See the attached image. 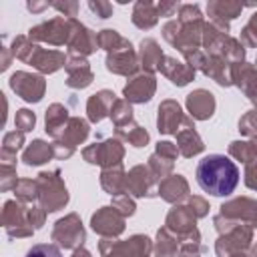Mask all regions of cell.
Here are the masks:
<instances>
[{"mask_svg": "<svg viewBox=\"0 0 257 257\" xmlns=\"http://www.w3.org/2000/svg\"><path fill=\"white\" fill-rule=\"evenodd\" d=\"M100 187L110 197H118L126 193V173L122 169V163L100 171Z\"/></svg>", "mask_w": 257, "mask_h": 257, "instance_id": "obj_30", "label": "cell"}, {"mask_svg": "<svg viewBox=\"0 0 257 257\" xmlns=\"http://www.w3.org/2000/svg\"><path fill=\"white\" fill-rule=\"evenodd\" d=\"M88 8L98 16V18H108L112 16V4L106 0H88Z\"/></svg>", "mask_w": 257, "mask_h": 257, "instance_id": "obj_53", "label": "cell"}, {"mask_svg": "<svg viewBox=\"0 0 257 257\" xmlns=\"http://www.w3.org/2000/svg\"><path fill=\"white\" fill-rule=\"evenodd\" d=\"M159 181L151 173L147 165H135L126 173V195L131 197H151L155 195L153 189Z\"/></svg>", "mask_w": 257, "mask_h": 257, "instance_id": "obj_18", "label": "cell"}, {"mask_svg": "<svg viewBox=\"0 0 257 257\" xmlns=\"http://www.w3.org/2000/svg\"><path fill=\"white\" fill-rule=\"evenodd\" d=\"M187 207L193 211V215H195L197 219H201V217H207V215H209V203H207L203 197H199V195L189 197V199H187Z\"/></svg>", "mask_w": 257, "mask_h": 257, "instance_id": "obj_50", "label": "cell"}, {"mask_svg": "<svg viewBox=\"0 0 257 257\" xmlns=\"http://www.w3.org/2000/svg\"><path fill=\"white\" fill-rule=\"evenodd\" d=\"M165 227L179 239V243H201V233L197 229V217L187 205H173V209L167 213Z\"/></svg>", "mask_w": 257, "mask_h": 257, "instance_id": "obj_5", "label": "cell"}, {"mask_svg": "<svg viewBox=\"0 0 257 257\" xmlns=\"http://www.w3.org/2000/svg\"><path fill=\"white\" fill-rule=\"evenodd\" d=\"M239 42L245 48H257V12L249 18V22L241 28V38Z\"/></svg>", "mask_w": 257, "mask_h": 257, "instance_id": "obj_44", "label": "cell"}, {"mask_svg": "<svg viewBox=\"0 0 257 257\" xmlns=\"http://www.w3.org/2000/svg\"><path fill=\"white\" fill-rule=\"evenodd\" d=\"M12 191L16 195V201H22V203L38 201V183H36V179H18V183Z\"/></svg>", "mask_w": 257, "mask_h": 257, "instance_id": "obj_39", "label": "cell"}, {"mask_svg": "<svg viewBox=\"0 0 257 257\" xmlns=\"http://www.w3.org/2000/svg\"><path fill=\"white\" fill-rule=\"evenodd\" d=\"M185 106L193 120H207L213 116V112L217 108V100H215L213 92H209L205 88H197L187 94Z\"/></svg>", "mask_w": 257, "mask_h": 257, "instance_id": "obj_21", "label": "cell"}, {"mask_svg": "<svg viewBox=\"0 0 257 257\" xmlns=\"http://www.w3.org/2000/svg\"><path fill=\"white\" fill-rule=\"evenodd\" d=\"M251 257H257V243H255L253 249H251Z\"/></svg>", "mask_w": 257, "mask_h": 257, "instance_id": "obj_61", "label": "cell"}, {"mask_svg": "<svg viewBox=\"0 0 257 257\" xmlns=\"http://www.w3.org/2000/svg\"><path fill=\"white\" fill-rule=\"evenodd\" d=\"M231 80L257 108V66L249 62H237L231 68Z\"/></svg>", "mask_w": 257, "mask_h": 257, "instance_id": "obj_22", "label": "cell"}, {"mask_svg": "<svg viewBox=\"0 0 257 257\" xmlns=\"http://www.w3.org/2000/svg\"><path fill=\"white\" fill-rule=\"evenodd\" d=\"M100 257H110V255H100Z\"/></svg>", "mask_w": 257, "mask_h": 257, "instance_id": "obj_62", "label": "cell"}, {"mask_svg": "<svg viewBox=\"0 0 257 257\" xmlns=\"http://www.w3.org/2000/svg\"><path fill=\"white\" fill-rule=\"evenodd\" d=\"M64 70H66V86L68 88L80 90V88L90 86L94 80V72H92V68L84 56H72L70 54Z\"/></svg>", "mask_w": 257, "mask_h": 257, "instance_id": "obj_19", "label": "cell"}, {"mask_svg": "<svg viewBox=\"0 0 257 257\" xmlns=\"http://www.w3.org/2000/svg\"><path fill=\"white\" fill-rule=\"evenodd\" d=\"M50 239L62 249H72L74 251V249L82 247V243L86 241V231H84V225H82L80 217L76 213H68L62 219H58L52 227Z\"/></svg>", "mask_w": 257, "mask_h": 257, "instance_id": "obj_7", "label": "cell"}, {"mask_svg": "<svg viewBox=\"0 0 257 257\" xmlns=\"http://www.w3.org/2000/svg\"><path fill=\"white\" fill-rule=\"evenodd\" d=\"M70 257H92V255H90V251H88V249L78 247V249H74V251H72V255H70Z\"/></svg>", "mask_w": 257, "mask_h": 257, "instance_id": "obj_60", "label": "cell"}, {"mask_svg": "<svg viewBox=\"0 0 257 257\" xmlns=\"http://www.w3.org/2000/svg\"><path fill=\"white\" fill-rule=\"evenodd\" d=\"M116 102V96L112 90L102 88L88 96L86 100V116L90 122H100L104 116H110V108Z\"/></svg>", "mask_w": 257, "mask_h": 257, "instance_id": "obj_26", "label": "cell"}, {"mask_svg": "<svg viewBox=\"0 0 257 257\" xmlns=\"http://www.w3.org/2000/svg\"><path fill=\"white\" fill-rule=\"evenodd\" d=\"M24 147V133L22 131H8L4 137H2V151L0 155H10V157H16V153Z\"/></svg>", "mask_w": 257, "mask_h": 257, "instance_id": "obj_42", "label": "cell"}, {"mask_svg": "<svg viewBox=\"0 0 257 257\" xmlns=\"http://www.w3.org/2000/svg\"><path fill=\"white\" fill-rule=\"evenodd\" d=\"M147 167L151 169V173L155 175V179H157V181H163V179H167L169 175H173V167H175V161H171V159H165V157H161V155L153 153V155L149 157V163H147Z\"/></svg>", "mask_w": 257, "mask_h": 257, "instance_id": "obj_38", "label": "cell"}, {"mask_svg": "<svg viewBox=\"0 0 257 257\" xmlns=\"http://www.w3.org/2000/svg\"><path fill=\"white\" fill-rule=\"evenodd\" d=\"M155 90H157L155 74L139 72V74L128 78V82L122 88V96L131 104H145V102H149L155 96Z\"/></svg>", "mask_w": 257, "mask_h": 257, "instance_id": "obj_16", "label": "cell"}, {"mask_svg": "<svg viewBox=\"0 0 257 257\" xmlns=\"http://www.w3.org/2000/svg\"><path fill=\"white\" fill-rule=\"evenodd\" d=\"M96 38H98V48L106 50V52H112L116 48H120L122 44H126V38L120 36L116 30L112 28H104L100 32H96Z\"/></svg>", "mask_w": 257, "mask_h": 257, "instance_id": "obj_40", "label": "cell"}, {"mask_svg": "<svg viewBox=\"0 0 257 257\" xmlns=\"http://www.w3.org/2000/svg\"><path fill=\"white\" fill-rule=\"evenodd\" d=\"M36 124V114L30 110V108H18L16 110V116H14V126L22 133H28L32 131Z\"/></svg>", "mask_w": 257, "mask_h": 257, "instance_id": "obj_46", "label": "cell"}, {"mask_svg": "<svg viewBox=\"0 0 257 257\" xmlns=\"http://www.w3.org/2000/svg\"><path fill=\"white\" fill-rule=\"evenodd\" d=\"M229 155L235 161H241L245 165L257 161V135L255 137H249L245 141H233L229 145Z\"/></svg>", "mask_w": 257, "mask_h": 257, "instance_id": "obj_35", "label": "cell"}, {"mask_svg": "<svg viewBox=\"0 0 257 257\" xmlns=\"http://www.w3.org/2000/svg\"><path fill=\"white\" fill-rule=\"evenodd\" d=\"M110 120L114 128H120L128 122H133V104L124 98H116V102L110 108Z\"/></svg>", "mask_w": 257, "mask_h": 257, "instance_id": "obj_37", "label": "cell"}, {"mask_svg": "<svg viewBox=\"0 0 257 257\" xmlns=\"http://www.w3.org/2000/svg\"><path fill=\"white\" fill-rule=\"evenodd\" d=\"M18 183V177H16V167L12 165H0V191H10L14 189Z\"/></svg>", "mask_w": 257, "mask_h": 257, "instance_id": "obj_49", "label": "cell"}, {"mask_svg": "<svg viewBox=\"0 0 257 257\" xmlns=\"http://www.w3.org/2000/svg\"><path fill=\"white\" fill-rule=\"evenodd\" d=\"M231 68L233 64L229 60H225L223 56H207V66L203 70L205 76H209L211 80H215L219 86H231Z\"/></svg>", "mask_w": 257, "mask_h": 257, "instance_id": "obj_32", "label": "cell"}, {"mask_svg": "<svg viewBox=\"0 0 257 257\" xmlns=\"http://www.w3.org/2000/svg\"><path fill=\"white\" fill-rule=\"evenodd\" d=\"M177 139V149H179V155L185 157V159H191V157H197L205 151V145H203V139L199 137V133L195 131V120L191 116H187L183 128L175 135Z\"/></svg>", "mask_w": 257, "mask_h": 257, "instance_id": "obj_25", "label": "cell"}, {"mask_svg": "<svg viewBox=\"0 0 257 257\" xmlns=\"http://www.w3.org/2000/svg\"><path fill=\"white\" fill-rule=\"evenodd\" d=\"M50 6H52V8H56V10L60 12V16H64V18H74V16L78 14V8H80V4H78L76 0H64V2H50Z\"/></svg>", "mask_w": 257, "mask_h": 257, "instance_id": "obj_51", "label": "cell"}, {"mask_svg": "<svg viewBox=\"0 0 257 257\" xmlns=\"http://www.w3.org/2000/svg\"><path fill=\"white\" fill-rule=\"evenodd\" d=\"M10 56H12V52H10V48H6V46H2V64H0V70H6V68L10 66Z\"/></svg>", "mask_w": 257, "mask_h": 257, "instance_id": "obj_59", "label": "cell"}, {"mask_svg": "<svg viewBox=\"0 0 257 257\" xmlns=\"http://www.w3.org/2000/svg\"><path fill=\"white\" fill-rule=\"evenodd\" d=\"M243 177H245V185H247L249 189L257 191V161L245 165V173H243Z\"/></svg>", "mask_w": 257, "mask_h": 257, "instance_id": "obj_56", "label": "cell"}, {"mask_svg": "<svg viewBox=\"0 0 257 257\" xmlns=\"http://www.w3.org/2000/svg\"><path fill=\"white\" fill-rule=\"evenodd\" d=\"M8 84L16 92V96H20L26 102H40L44 92H46L44 76L42 74H34V72H26V70H16L10 76Z\"/></svg>", "mask_w": 257, "mask_h": 257, "instance_id": "obj_12", "label": "cell"}, {"mask_svg": "<svg viewBox=\"0 0 257 257\" xmlns=\"http://www.w3.org/2000/svg\"><path fill=\"white\" fill-rule=\"evenodd\" d=\"M48 6H50V2H34V0L26 4V8H28L30 12H42V10L48 8Z\"/></svg>", "mask_w": 257, "mask_h": 257, "instance_id": "obj_58", "label": "cell"}, {"mask_svg": "<svg viewBox=\"0 0 257 257\" xmlns=\"http://www.w3.org/2000/svg\"><path fill=\"white\" fill-rule=\"evenodd\" d=\"M245 8L243 2H237V0H211L207 4V14H209V22L225 28L229 32V24L231 20H235L241 10Z\"/></svg>", "mask_w": 257, "mask_h": 257, "instance_id": "obj_23", "label": "cell"}, {"mask_svg": "<svg viewBox=\"0 0 257 257\" xmlns=\"http://www.w3.org/2000/svg\"><path fill=\"white\" fill-rule=\"evenodd\" d=\"M28 219H30V225L34 229H40L46 221V211L38 205V207H28Z\"/></svg>", "mask_w": 257, "mask_h": 257, "instance_id": "obj_54", "label": "cell"}, {"mask_svg": "<svg viewBox=\"0 0 257 257\" xmlns=\"http://www.w3.org/2000/svg\"><path fill=\"white\" fill-rule=\"evenodd\" d=\"M181 4L179 2H173V0H161L157 2V10H159V16H175L179 12Z\"/></svg>", "mask_w": 257, "mask_h": 257, "instance_id": "obj_55", "label": "cell"}, {"mask_svg": "<svg viewBox=\"0 0 257 257\" xmlns=\"http://www.w3.org/2000/svg\"><path fill=\"white\" fill-rule=\"evenodd\" d=\"M195 177L199 187L213 197H227L239 185V169L225 155H207L197 163Z\"/></svg>", "mask_w": 257, "mask_h": 257, "instance_id": "obj_1", "label": "cell"}, {"mask_svg": "<svg viewBox=\"0 0 257 257\" xmlns=\"http://www.w3.org/2000/svg\"><path fill=\"white\" fill-rule=\"evenodd\" d=\"M255 66H257V58H255Z\"/></svg>", "mask_w": 257, "mask_h": 257, "instance_id": "obj_63", "label": "cell"}, {"mask_svg": "<svg viewBox=\"0 0 257 257\" xmlns=\"http://www.w3.org/2000/svg\"><path fill=\"white\" fill-rule=\"evenodd\" d=\"M114 137L120 139V141H124V143H128V145H133V147H137V149H141V147H145L149 143L147 128H143L135 120L128 122V124H124V126H120V128H114Z\"/></svg>", "mask_w": 257, "mask_h": 257, "instance_id": "obj_36", "label": "cell"}, {"mask_svg": "<svg viewBox=\"0 0 257 257\" xmlns=\"http://www.w3.org/2000/svg\"><path fill=\"white\" fill-rule=\"evenodd\" d=\"M34 48H36V44H34L28 36L20 34V36H16V38L12 40L10 52H12V58H18V60H22V62H28V58H30L32 52H34Z\"/></svg>", "mask_w": 257, "mask_h": 257, "instance_id": "obj_41", "label": "cell"}, {"mask_svg": "<svg viewBox=\"0 0 257 257\" xmlns=\"http://www.w3.org/2000/svg\"><path fill=\"white\" fill-rule=\"evenodd\" d=\"M110 207H114L124 219L126 217H131V215H135V211H137V205H135V201H133V197L131 195H118V197H112V203H110Z\"/></svg>", "mask_w": 257, "mask_h": 257, "instance_id": "obj_48", "label": "cell"}, {"mask_svg": "<svg viewBox=\"0 0 257 257\" xmlns=\"http://www.w3.org/2000/svg\"><path fill=\"white\" fill-rule=\"evenodd\" d=\"M38 183V205L46 213H54L66 207L68 203V189L64 185V179L60 177V171H42L36 177Z\"/></svg>", "mask_w": 257, "mask_h": 257, "instance_id": "obj_4", "label": "cell"}, {"mask_svg": "<svg viewBox=\"0 0 257 257\" xmlns=\"http://www.w3.org/2000/svg\"><path fill=\"white\" fill-rule=\"evenodd\" d=\"M82 157L90 165H98L102 169H108V167H114V165L122 163L124 145L116 137L114 139H104V141H98V143H92V145L84 147Z\"/></svg>", "mask_w": 257, "mask_h": 257, "instance_id": "obj_10", "label": "cell"}, {"mask_svg": "<svg viewBox=\"0 0 257 257\" xmlns=\"http://www.w3.org/2000/svg\"><path fill=\"white\" fill-rule=\"evenodd\" d=\"M68 120H70L68 108L64 104H60V102H52L44 112V131L48 133V137H52L56 141L62 135V131L68 124Z\"/></svg>", "mask_w": 257, "mask_h": 257, "instance_id": "obj_29", "label": "cell"}, {"mask_svg": "<svg viewBox=\"0 0 257 257\" xmlns=\"http://www.w3.org/2000/svg\"><path fill=\"white\" fill-rule=\"evenodd\" d=\"M88 133H90V126H88V122L84 118L70 116L68 124L62 131V135L52 143L54 159H68V157H72L76 147L82 145L88 139Z\"/></svg>", "mask_w": 257, "mask_h": 257, "instance_id": "obj_8", "label": "cell"}, {"mask_svg": "<svg viewBox=\"0 0 257 257\" xmlns=\"http://www.w3.org/2000/svg\"><path fill=\"white\" fill-rule=\"evenodd\" d=\"M133 24L141 30H149L159 22V10L157 4L151 0H139L133 6V16H131Z\"/></svg>", "mask_w": 257, "mask_h": 257, "instance_id": "obj_31", "label": "cell"}, {"mask_svg": "<svg viewBox=\"0 0 257 257\" xmlns=\"http://www.w3.org/2000/svg\"><path fill=\"white\" fill-rule=\"evenodd\" d=\"M165 54L159 46V42L155 38H143L141 44H139V60H141V68L143 72H149V74H155L159 68H161V62H163Z\"/></svg>", "mask_w": 257, "mask_h": 257, "instance_id": "obj_28", "label": "cell"}, {"mask_svg": "<svg viewBox=\"0 0 257 257\" xmlns=\"http://www.w3.org/2000/svg\"><path fill=\"white\" fill-rule=\"evenodd\" d=\"M26 36L34 44L46 42L52 46H64V44H68V38H70V18L54 16L50 20H44V22L32 26Z\"/></svg>", "mask_w": 257, "mask_h": 257, "instance_id": "obj_9", "label": "cell"}, {"mask_svg": "<svg viewBox=\"0 0 257 257\" xmlns=\"http://www.w3.org/2000/svg\"><path fill=\"white\" fill-rule=\"evenodd\" d=\"M157 195H159L163 201L171 203V205H181L183 201H187V199L191 197V195H189V183H187V179H185L183 175L173 173V175H169L167 179L159 181V185H157Z\"/></svg>", "mask_w": 257, "mask_h": 257, "instance_id": "obj_24", "label": "cell"}, {"mask_svg": "<svg viewBox=\"0 0 257 257\" xmlns=\"http://www.w3.org/2000/svg\"><path fill=\"white\" fill-rule=\"evenodd\" d=\"M50 159H54L52 143H46V141H42V139L32 141V143L24 149V153H22V161H24V165H28V167L44 165V163H48Z\"/></svg>", "mask_w": 257, "mask_h": 257, "instance_id": "obj_33", "label": "cell"}, {"mask_svg": "<svg viewBox=\"0 0 257 257\" xmlns=\"http://www.w3.org/2000/svg\"><path fill=\"white\" fill-rule=\"evenodd\" d=\"M203 14L197 4H181L177 20H169L163 26V38L181 54L199 50L203 42Z\"/></svg>", "mask_w": 257, "mask_h": 257, "instance_id": "obj_2", "label": "cell"}, {"mask_svg": "<svg viewBox=\"0 0 257 257\" xmlns=\"http://www.w3.org/2000/svg\"><path fill=\"white\" fill-rule=\"evenodd\" d=\"M66 60H68V56L64 52L42 48V46L36 44V48H34V52H32V56L28 58L26 64H30L32 68H36L40 74H52V72L64 68L66 66Z\"/></svg>", "mask_w": 257, "mask_h": 257, "instance_id": "obj_20", "label": "cell"}, {"mask_svg": "<svg viewBox=\"0 0 257 257\" xmlns=\"http://www.w3.org/2000/svg\"><path fill=\"white\" fill-rule=\"evenodd\" d=\"M104 64H106V70L108 72L118 74V76H126V78L139 74V68H141L139 52L135 50V46L128 40L120 48H116L112 52H106Z\"/></svg>", "mask_w": 257, "mask_h": 257, "instance_id": "obj_13", "label": "cell"}, {"mask_svg": "<svg viewBox=\"0 0 257 257\" xmlns=\"http://www.w3.org/2000/svg\"><path fill=\"white\" fill-rule=\"evenodd\" d=\"M239 133L243 137H255L257 135V108L247 110L241 118H239Z\"/></svg>", "mask_w": 257, "mask_h": 257, "instance_id": "obj_45", "label": "cell"}, {"mask_svg": "<svg viewBox=\"0 0 257 257\" xmlns=\"http://www.w3.org/2000/svg\"><path fill=\"white\" fill-rule=\"evenodd\" d=\"M253 227L249 225H237L229 229L227 233L219 235L215 241V253L217 257H237L251 253L253 245Z\"/></svg>", "mask_w": 257, "mask_h": 257, "instance_id": "obj_6", "label": "cell"}, {"mask_svg": "<svg viewBox=\"0 0 257 257\" xmlns=\"http://www.w3.org/2000/svg\"><path fill=\"white\" fill-rule=\"evenodd\" d=\"M179 249H181L179 239L167 227H161L157 231V239L153 243L155 257H179Z\"/></svg>", "mask_w": 257, "mask_h": 257, "instance_id": "obj_34", "label": "cell"}, {"mask_svg": "<svg viewBox=\"0 0 257 257\" xmlns=\"http://www.w3.org/2000/svg\"><path fill=\"white\" fill-rule=\"evenodd\" d=\"M221 56L225 60H229L231 64H237V62H245V46L239 42V38H233L229 36L225 46H223V52Z\"/></svg>", "mask_w": 257, "mask_h": 257, "instance_id": "obj_43", "label": "cell"}, {"mask_svg": "<svg viewBox=\"0 0 257 257\" xmlns=\"http://www.w3.org/2000/svg\"><path fill=\"white\" fill-rule=\"evenodd\" d=\"M2 227L8 233V237H16V239H24V237H32V233L36 231L30 225L28 219V207H24L22 201H6L2 207V215H0Z\"/></svg>", "mask_w": 257, "mask_h": 257, "instance_id": "obj_11", "label": "cell"}, {"mask_svg": "<svg viewBox=\"0 0 257 257\" xmlns=\"http://www.w3.org/2000/svg\"><path fill=\"white\" fill-rule=\"evenodd\" d=\"M187 120V114L183 112L181 104L173 98H167L159 104L157 110V128L161 135H177Z\"/></svg>", "mask_w": 257, "mask_h": 257, "instance_id": "obj_17", "label": "cell"}, {"mask_svg": "<svg viewBox=\"0 0 257 257\" xmlns=\"http://www.w3.org/2000/svg\"><path fill=\"white\" fill-rule=\"evenodd\" d=\"M155 153L165 157V159H171V161H177V157H179V149L171 141H159L157 147H155Z\"/></svg>", "mask_w": 257, "mask_h": 257, "instance_id": "obj_52", "label": "cell"}, {"mask_svg": "<svg viewBox=\"0 0 257 257\" xmlns=\"http://www.w3.org/2000/svg\"><path fill=\"white\" fill-rule=\"evenodd\" d=\"M90 227L102 239H116L124 231V217L114 207H100L90 217Z\"/></svg>", "mask_w": 257, "mask_h": 257, "instance_id": "obj_14", "label": "cell"}, {"mask_svg": "<svg viewBox=\"0 0 257 257\" xmlns=\"http://www.w3.org/2000/svg\"><path fill=\"white\" fill-rule=\"evenodd\" d=\"M159 70H161V74L165 78H169L177 86H185L195 78V70L187 62H181V60H177L173 56H165Z\"/></svg>", "mask_w": 257, "mask_h": 257, "instance_id": "obj_27", "label": "cell"}, {"mask_svg": "<svg viewBox=\"0 0 257 257\" xmlns=\"http://www.w3.org/2000/svg\"><path fill=\"white\" fill-rule=\"evenodd\" d=\"M68 52L72 56H88L96 52L98 48V38L96 32H92L88 26L78 22L76 18H70V38H68Z\"/></svg>", "mask_w": 257, "mask_h": 257, "instance_id": "obj_15", "label": "cell"}, {"mask_svg": "<svg viewBox=\"0 0 257 257\" xmlns=\"http://www.w3.org/2000/svg\"><path fill=\"white\" fill-rule=\"evenodd\" d=\"M26 257H62V251L58 245H52V243H38V245H32L28 251H26Z\"/></svg>", "mask_w": 257, "mask_h": 257, "instance_id": "obj_47", "label": "cell"}, {"mask_svg": "<svg viewBox=\"0 0 257 257\" xmlns=\"http://www.w3.org/2000/svg\"><path fill=\"white\" fill-rule=\"evenodd\" d=\"M179 257H201V243H193V241L181 243Z\"/></svg>", "mask_w": 257, "mask_h": 257, "instance_id": "obj_57", "label": "cell"}, {"mask_svg": "<svg viewBox=\"0 0 257 257\" xmlns=\"http://www.w3.org/2000/svg\"><path fill=\"white\" fill-rule=\"evenodd\" d=\"M219 215L213 217V225L219 235L237 225H249L257 229V201L251 197H235L219 207Z\"/></svg>", "mask_w": 257, "mask_h": 257, "instance_id": "obj_3", "label": "cell"}]
</instances>
